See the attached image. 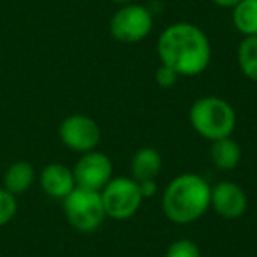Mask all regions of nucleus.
Listing matches in <instances>:
<instances>
[{"label":"nucleus","instance_id":"f257e3e1","mask_svg":"<svg viewBox=\"0 0 257 257\" xmlns=\"http://www.w3.org/2000/svg\"><path fill=\"white\" fill-rule=\"evenodd\" d=\"M157 53L162 65L178 76H197L208 67L211 46L206 34L192 23H175L161 34Z\"/></svg>","mask_w":257,"mask_h":257},{"label":"nucleus","instance_id":"f03ea898","mask_svg":"<svg viewBox=\"0 0 257 257\" xmlns=\"http://www.w3.org/2000/svg\"><path fill=\"white\" fill-rule=\"evenodd\" d=\"M211 204V187L199 175L185 173L176 176L166 187L162 208L175 224H190L201 218Z\"/></svg>","mask_w":257,"mask_h":257},{"label":"nucleus","instance_id":"7ed1b4c3","mask_svg":"<svg viewBox=\"0 0 257 257\" xmlns=\"http://www.w3.org/2000/svg\"><path fill=\"white\" fill-rule=\"evenodd\" d=\"M189 120L194 131L210 141L229 138L236 127L234 107L220 97L197 99L190 107Z\"/></svg>","mask_w":257,"mask_h":257},{"label":"nucleus","instance_id":"20e7f679","mask_svg":"<svg viewBox=\"0 0 257 257\" xmlns=\"http://www.w3.org/2000/svg\"><path fill=\"white\" fill-rule=\"evenodd\" d=\"M62 201H64V211L69 224L81 232L97 231L106 217L102 197H100V192H95V190L76 187Z\"/></svg>","mask_w":257,"mask_h":257},{"label":"nucleus","instance_id":"39448f33","mask_svg":"<svg viewBox=\"0 0 257 257\" xmlns=\"http://www.w3.org/2000/svg\"><path fill=\"white\" fill-rule=\"evenodd\" d=\"M100 197H102L106 217H111L114 220H127L134 217L143 201L138 182L125 176L109 180L106 187L100 190Z\"/></svg>","mask_w":257,"mask_h":257},{"label":"nucleus","instance_id":"423d86ee","mask_svg":"<svg viewBox=\"0 0 257 257\" xmlns=\"http://www.w3.org/2000/svg\"><path fill=\"white\" fill-rule=\"evenodd\" d=\"M154 29L152 13L145 6L125 4L113 15L109 32L120 43L134 44L143 41Z\"/></svg>","mask_w":257,"mask_h":257},{"label":"nucleus","instance_id":"0eeeda50","mask_svg":"<svg viewBox=\"0 0 257 257\" xmlns=\"http://www.w3.org/2000/svg\"><path fill=\"white\" fill-rule=\"evenodd\" d=\"M62 143L67 148L81 154L93 152L100 141V128L90 116L85 114H71L58 127Z\"/></svg>","mask_w":257,"mask_h":257},{"label":"nucleus","instance_id":"6e6552de","mask_svg":"<svg viewBox=\"0 0 257 257\" xmlns=\"http://www.w3.org/2000/svg\"><path fill=\"white\" fill-rule=\"evenodd\" d=\"M72 173H74L76 187L100 192L111 180L113 164H111L109 157L106 154L88 152L76 162Z\"/></svg>","mask_w":257,"mask_h":257},{"label":"nucleus","instance_id":"1a4fd4ad","mask_svg":"<svg viewBox=\"0 0 257 257\" xmlns=\"http://www.w3.org/2000/svg\"><path fill=\"white\" fill-rule=\"evenodd\" d=\"M211 206L220 217L238 218L246 210V194L234 182H220L211 189Z\"/></svg>","mask_w":257,"mask_h":257},{"label":"nucleus","instance_id":"9d476101","mask_svg":"<svg viewBox=\"0 0 257 257\" xmlns=\"http://www.w3.org/2000/svg\"><path fill=\"white\" fill-rule=\"evenodd\" d=\"M41 187L50 197L65 199L76 189L74 173L64 164H48L41 171Z\"/></svg>","mask_w":257,"mask_h":257},{"label":"nucleus","instance_id":"9b49d317","mask_svg":"<svg viewBox=\"0 0 257 257\" xmlns=\"http://www.w3.org/2000/svg\"><path fill=\"white\" fill-rule=\"evenodd\" d=\"M34 180H36V171L30 162L18 161L11 164L4 173V189L11 192L13 196L23 194L32 187Z\"/></svg>","mask_w":257,"mask_h":257},{"label":"nucleus","instance_id":"f8f14e48","mask_svg":"<svg viewBox=\"0 0 257 257\" xmlns=\"http://www.w3.org/2000/svg\"><path fill=\"white\" fill-rule=\"evenodd\" d=\"M161 154L155 148H141L134 154L133 162H131L133 176L138 183L145 180H155V176L161 171Z\"/></svg>","mask_w":257,"mask_h":257},{"label":"nucleus","instance_id":"ddd939ff","mask_svg":"<svg viewBox=\"0 0 257 257\" xmlns=\"http://www.w3.org/2000/svg\"><path fill=\"white\" fill-rule=\"evenodd\" d=\"M210 155L217 168L224 169V171H231V169H234L239 164L241 148H239V145L234 140H231V136L222 138V140L213 141Z\"/></svg>","mask_w":257,"mask_h":257},{"label":"nucleus","instance_id":"4468645a","mask_svg":"<svg viewBox=\"0 0 257 257\" xmlns=\"http://www.w3.org/2000/svg\"><path fill=\"white\" fill-rule=\"evenodd\" d=\"M232 23L245 37L257 36V0H241L232 8Z\"/></svg>","mask_w":257,"mask_h":257},{"label":"nucleus","instance_id":"2eb2a0df","mask_svg":"<svg viewBox=\"0 0 257 257\" xmlns=\"http://www.w3.org/2000/svg\"><path fill=\"white\" fill-rule=\"evenodd\" d=\"M238 65L246 78L257 83V36L245 37L239 43Z\"/></svg>","mask_w":257,"mask_h":257},{"label":"nucleus","instance_id":"dca6fc26","mask_svg":"<svg viewBox=\"0 0 257 257\" xmlns=\"http://www.w3.org/2000/svg\"><path fill=\"white\" fill-rule=\"evenodd\" d=\"M16 211H18V203L16 197L6 189H0V227L15 218Z\"/></svg>","mask_w":257,"mask_h":257},{"label":"nucleus","instance_id":"f3484780","mask_svg":"<svg viewBox=\"0 0 257 257\" xmlns=\"http://www.w3.org/2000/svg\"><path fill=\"white\" fill-rule=\"evenodd\" d=\"M166 257H201V252L199 246L190 239H178L169 245Z\"/></svg>","mask_w":257,"mask_h":257},{"label":"nucleus","instance_id":"a211bd4d","mask_svg":"<svg viewBox=\"0 0 257 257\" xmlns=\"http://www.w3.org/2000/svg\"><path fill=\"white\" fill-rule=\"evenodd\" d=\"M176 79H178V74L175 71H171L169 67H166V65H162V67H159L155 71V81L161 86H164V88L173 86L176 83Z\"/></svg>","mask_w":257,"mask_h":257},{"label":"nucleus","instance_id":"6ab92c4d","mask_svg":"<svg viewBox=\"0 0 257 257\" xmlns=\"http://www.w3.org/2000/svg\"><path fill=\"white\" fill-rule=\"evenodd\" d=\"M138 185H140L143 199L145 197H152L157 194V183H155V180H145V182H140Z\"/></svg>","mask_w":257,"mask_h":257},{"label":"nucleus","instance_id":"aec40b11","mask_svg":"<svg viewBox=\"0 0 257 257\" xmlns=\"http://www.w3.org/2000/svg\"><path fill=\"white\" fill-rule=\"evenodd\" d=\"M213 4L220 6V8H234L238 2H241V0H211Z\"/></svg>","mask_w":257,"mask_h":257},{"label":"nucleus","instance_id":"412c9836","mask_svg":"<svg viewBox=\"0 0 257 257\" xmlns=\"http://www.w3.org/2000/svg\"><path fill=\"white\" fill-rule=\"evenodd\" d=\"M113 2H116V4H128V2H133V0H113Z\"/></svg>","mask_w":257,"mask_h":257}]
</instances>
